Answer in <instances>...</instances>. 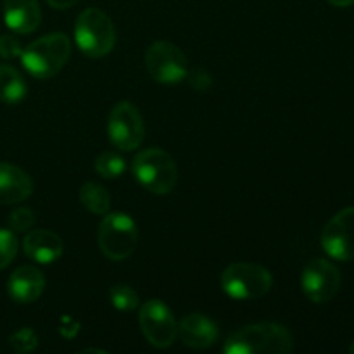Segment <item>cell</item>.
I'll return each mask as SVG.
<instances>
[{"mask_svg": "<svg viewBox=\"0 0 354 354\" xmlns=\"http://www.w3.org/2000/svg\"><path fill=\"white\" fill-rule=\"evenodd\" d=\"M227 354H287L294 351L289 328L275 322H259L241 328L225 342Z\"/></svg>", "mask_w": 354, "mask_h": 354, "instance_id": "cell-1", "label": "cell"}, {"mask_svg": "<svg viewBox=\"0 0 354 354\" xmlns=\"http://www.w3.org/2000/svg\"><path fill=\"white\" fill-rule=\"evenodd\" d=\"M71 55V41L64 33H52L31 41L21 50L26 71L38 80L57 75Z\"/></svg>", "mask_w": 354, "mask_h": 354, "instance_id": "cell-2", "label": "cell"}, {"mask_svg": "<svg viewBox=\"0 0 354 354\" xmlns=\"http://www.w3.org/2000/svg\"><path fill=\"white\" fill-rule=\"evenodd\" d=\"M135 178L152 194H168L178 182V168L171 156L158 147L145 149L131 162Z\"/></svg>", "mask_w": 354, "mask_h": 354, "instance_id": "cell-3", "label": "cell"}, {"mask_svg": "<svg viewBox=\"0 0 354 354\" xmlns=\"http://www.w3.org/2000/svg\"><path fill=\"white\" fill-rule=\"evenodd\" d=\"M75 40L80 50L93 59L109 54L116 44V30L111 17L100 9H85L76 19Z\"/></svg>", "mask_w": 354, "mask_h": 354, "instance_id": "cell-4", "label": "cell"}, {"mask_svg": "<svg viewBox=\"0 0 354 354\" xmlns=\"http://www.w3.org/2000/svg\"><path fill=\"white\" fill-rule=\"evenodd\" d=\"M272 273L256 263H234L221 273V287L232 299H259L272 289Z\"/></svg>", "mask_w": 354, "mask_h": 354, "instance_id": "cell-5", "label": "cell"}, {"mask_svg": "<svg viewBox=\"0 0 354 354\" xmlns=\"http://www.w3.org/2000/svg\"><path fill=\"white\" fill-rule=\"evenodd\" d=\"M137 223L127 213H107L99 227V248L111 261L130 258L137 248Z\"/></svg>", "mask_w": 354, "mask_h": 354, "instance_id": "cell-6", "label": "cell"}, {"mask_svg": "<svg viewBox=\"0 0 354 354\" xmlns=\"http://www.w3.org/2000/svg\"><path fill=\"white\" fill-rule=\"evenodd\" d=\"M145 68L152 80L165 85L180 83L189 76V61L171 41L152 44L145 52Z\"/></svg>", "mask_w": 354, "mask_h": 354, "instance_id": "cell-7", "label": "cell"}, {"mask_svg": "<svg viewBox=\"0 0 354 354\" xmlns=\"http://www.w3.org/2000/svg\"><path fill=\"white\" fill-rule=\"evenodd\" d=\"M107 135L113 145L121 151H133L140 147L145 137V127L140 113L133 104L121 100L111 109L107 120Z\"/></svg>", "mask_w": 354, "mask_h": 354, "instance_id": "cell-8", "label": "cell"}, {"mask_svg": "<svg viewBox=\"0 0 354 354\" xmlns=\"http://www.w3.org/2000/svg\"><path fill=\"white\" fill-rule=\"evenodd\" d=\"M138 322H140L144 337L154 348H169L178 335V325H176L175 317L169 308L159 299H149L147 303L142 304Z\"/></svg>", "mask_w": 354, "mask_h": 354, "instance_id": "cell-9", "label": "cell"}, {"mask_svg": "<svg viewBox=\"0 0 354 354\" xmlns=\"http://www.w3.org/2000/svg\"><path fill=\"white\" fill-rule=\"evenodd\" d=\"M303 292L311 303L324 304L335 297L341 287V273L327 259H313L308 263L301 277Z\"/></svg>", "mask_w": 354, "mask_h": 354, "instance_id": "cell-10", "label": "cell"}, {"mask_svg": "<svg viewBox=\"0 0 354 354\" xmlns=\"http://www.w3.org/2000/svg\"><path fill=\"white\" fill-rule=\"evenodd\" d=\"M322 248L337 261L354 259V206L339 211L324 228Z\"/></svg>", "mask_w": 354, "mask_h": 354, "instance_id": "cell-11", "label": "cell"}, {"mask_svg": "<svg viewBox=\"0 0 354 354\" xmlns=\"http://www.w3.org/2000/svg\"><path fill=\"white\" fill-rule=\"evenodd\" d=\"M23 249L24 254L33 261L40 263V265H50L61 258L64 245L55 232L38 228V230L28 232L23 241Z\"/></svg>", "mask_w": 354, "mask_h": 354, "instance_id": "cell-12", "label": "cell"}, {"mask_svg": "<svg viewBox=\"0 0 354 354\" xmlns=\"http://www.w3.org/2000/svg\"><path fill=\"white\" fill-rule=\"evenodd\" d=\"M45 289V277L35 266H21L10 275L7 292L16 303L28 304L37 301Z\"/></svg>", "mask_w": 354, "mask_h": 354, "instance_id": "cell-13", "label": "cell"}, {"mask_svg": "<svg viewBox=\"0 0 354 354\" xmlns=\"http://www.w3.org/2000/svg\"><path fill=\"white\" fill-rule=\"evenodd\" d=\"M3 19L16 33H33L41 21L40 3L38 0H3Z\"/></svg>", "mask_w": 354, "mask_h": 354, "instance_id": "cell-14", "label": "cell"}, {"mask_svg": "<svg viewBox=\"0 0 354 354\" xmlns=\"http://www.w3.org/2000/svg\"><path fill=\"white\" fill-rule=\"evenodd\" d=\"M178 335L192 349H207L216 342L218 328L213 320L201 313L187 315L178 324Z\"/></svg>", "mask_w": 354, "mask_h": 354, "instance_id": "cell-15", "label": "cell"}, {"mask_svg": "<svg viewBox=\"0 0 354 354\" xmlns=\"http://www.w3.org/2000/svg\"><path fill=\"white\" fill-rule=\"evenodd\" d=\"M33 192V182L24 169L0 162V204H17Z\"/></svg>", "mask_w": 354, "mask_h": 354, "instance_id": "cell-16", "label": "cell"}, {"mask_svg": "<svg viewBox=\"0 0 354 354\" xmlns=\"http://www.w3.org/2000/svg\"><path fill=\"white\" fill-rule=\"evenodd\" d=\"M28 86L23 75L9 64H0V100L3 104H19L26 97Z\"/></svg>", "mask_w": 354, "mask_h": 354, "instance_id": "cell-17", "label": "cell"}, {"mask_svg": "<svg viewBox=\"0 0 354 354\" xmlns=\"http://www.w3.org/2000/svg\"><path fill=\"white\" fill-rule=\"evenodd\" d=\"M80 203L90 211V213L95 214H107L111 206V196L102 185L99 183L88 182L85 185H82L80 189Z\"/></svg>", "mask_w": 354, "mask_h": 354, "instance_id": "cell-18", "label": "cell"}, {"mask_svg": "<svg viewBox=\"0 0 354 354\" xmlns=\"http://www.w3.org/2000/svg\"><path fill=\"white\" fill-rule=\"evenodd\" d=\"M93 166H95V171L100 176H104V178H118L127 169V162H124V159L120 154L107 151L97 156Z\"/></svg>", "mask_w": 354, "mask_h": 354, "instance_id": "cell-19", "label": "cell"}, {"mask_svg": "<svg viewBox=\"0 0 354 354\" xmlns=\"http://www.w3.org/2000/svg\"><path fill=\"white\" fill-rule=\"evenodd\" d=\"M109 299L118 311H133L138 306V294L130 286H113L109 289Z\"/></svg>", "mask_w": 354, "mask_h": 354, "instance_id": "cell-20", "label": "cell"}, {"mask_svg": "<svg viewBox=\"0 0 354 354\" xmlns=\"http://www.w3.org/2000/svg\"><path fill=\"white\" fill-rule=\"evenodd\" d=\"M17 254V239L12 230L0 228V270L7 268Z\"/></svg>", "mask_w": 354, "mask_h": 354, "instance_id": "cell-21", "label": "cell"}, {"mask_svg": "<svg viewBox=\"0 0 354 354\" xmlns=\"http://www.w3.org/2000/svg\"><path fill=\"white\" fill-rule=\"evenodd\" d=\"M9 344L17 354L31 353L33 349H37L38 337L31 328H21V330H17L16 334L10 335Z\"/></svg>", "mask_w": 354, "mask_h": 354, "instance_id": "cell-22", "label": "cell"}, {"mask_svg": "<svg viewBox=\"0 0 354 354\" xmlns=\"http://www.w3.org/2000/svg\"><path fill=\"white\" fill-rule=\"evenodd\" d=\"M35 223L33 211L28 207H17L9 214V227L10 230L21 234V232H28Z\"/></svg>", "mask_w": 354, "mask_h": 354, "instance_id": "cell-23", "label": "cell"}, {"mask_svg": "<svg viewBox=\"0 0 354 354\" xmlns=\"http://www.w3.org/2000/svg\"><path fill=\"white\" fill-rule=\"evenodd\" d=\"M21 45L17 38L10 37V35H0V57L12 59L21 55Z\"/></svg>", "mask_w": 354, "mask_h": 354, "instance_id": "cell-24", "label": "cell"}, {"mask_svg": "<svg viewBox=\"0 0 354 354\" xmlns=\"http://www.w3.org/2000/svg\"><path fill=\"white\" fill-rule=\"evenodd\" d=\"M190 83H192V86L196 90H206L209 88L211 78L204 69H194V71L190 73Z\"/></svg>", "mask_w": 354, "mask_h": 354, "instance_id": "cell-25", "label": "cell"}, {"mask_svg": "<svg viewBox=\"0 0 354 354\" xmlns=\"http://www.w3.org/2000/svg\"><path fill=\"white\" fill-rule=\"evenodd\" d=\"M47 2L54 9H68V7H73L75 3H78L80 0H47Z\"/></svg>", "mask_w": 354, "mask_h": 354, "instance_id": "cell-26", "label": "cell"}, {"mask_svg": "<svg viewBox=\"0 0 354 354\" xmlns=\"http://www.w3.org/2000/svg\"><path fill=\"white\" fill-rule=\"evenodd\" d=\"M327 2L332 3V6H335V7L354 6V0H327Z\"/></svg>", "mask_w": 354, "mask_h": 354, "instance_id": "cell-27", "label": "cell"}, {"mask_svg": "<svg viewBox=\"0 0 354 354\" xmlns=\"http://www.w3.org/2000/svg\"><path fill=\"white\" fill-rule=\"evenodd\" d=\"M349 353H351V354H354V342H353V344H351V346H349Z\"/></svg>", "mask_w": 354, "mask_h": 354, "instance_id": "cell-28", "label": "cell"}]
</instances>
